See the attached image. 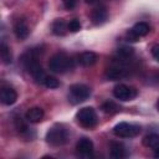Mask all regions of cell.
Instances as JSON below:
<instances>
[{
    "label": "cell",
    "instance_id": "1",
    "mask_svg": "<svg viewBox=\"0 0 159 159\" xmlns=\"http://www.w3.org/2000/svg\"><path fill=\"white\" fill-rule=\"evenodd\" d=\"M72 67H73V61L65 52L55 53L53 56H51V58L48 61V68L56 73H63V72L71 70Z\"/></svg>",
    "mask_w": 159,
    "mask_h": 159
},
{
    "label": "cell",
    "instance_id": "2",
    "mask_svg": "<svg viewBox=\"0 0 159 159\" xmlns=\"http://www.w3.org/2000/svg\"><path fill=\"white\" fill-rule=\"evenodd\" d=\"M68 140V130L62 124L52 125L46 133V142L52 147H61Z\"/></svg>",
    "mask_w": 159,
    "mask_h": 159
},
{
    "label": "cell",
    "instance_id": "3",
    "mask_svg": "<svg viewBox=\"0 0 159 159\" xmlns=\"http://www.w3.org/2000/svg\"><path fill=\"white\" fill-rule=\"evenodd\" d=\"M76 119L80 125H82L83 128L91 129L93 127H96L97 124V113L92 107H83L81 108L77 113H76Z\"/></svg>",
    "mask_w": 159,
    "mask_h": 159
},
{
    "label": "cell",
    "instance_id": "4",
    "mask_svg": "<svg viewBox=\"0 0 159 159\" xmlns=\"http://www.w3.org/2000/svg\"><path fill=\"white\" fill-rule=\"evenodd\" d=\"M91 94V89L86 86V84H82V83H76V84H72L70 87V94H68V99L76 104V103H81V102H84Z\"/></svg>",
    "mask_w": 159,
    "mask_h": 159
},
{
    "label": "cell",
    "instance_id": "5",
    "mask_svg": "<svg viewBox=\"0 0 159 159\" xmlns=\"http://www.w3.org/2000/svg\"><path fill=\"white\" fill-rule=\"evenodd\" d=\"M139 132H140V127L139 125L125 123V122L118 123L113 128V133L117 137H120V138H132V137L138 135Z\"/></svg>",
    "mask_w": 159,
    "mask_h": 159
},
{
    "label": "cell",
    "instance_id": "6",
    "mask_svg": "<svg viewBox=\"0 0 159 159\" xmlns=\"http://www.w3.org/2000/svg\"><path fill=\"white\" fill-rule=\"evenodd\" d=\"M138 94L137 89L130 87V86H127V84H117L114 88H113V96L119 99V101H130L133 98H135Z\"/></svg>",
    "mask_w": 159,
    "mask_h": 159
},
{
    "label": "cell",
    "instance_id": "7",
    "mask_svg": "<svg viewBox=\"0 0 159 159\" xmlns=\"http://www.w3.org/2000/svg\"><path fill=\"white\" fill-rule=\"evenodd\" d=\"M76 150L81 157H84V158L92 157V154H93V143H92V140L89 138H86V137L80 138L78 142L76 143Z\"/></svg>",
    "mask_w": 159,
    "mask_h": 159
},
{
    "label": "cell",
    "instance_id": "8",
    "mask_svg": "<svg viewBox=\"0 0 159 159\" xmlns=\"http://www.w3.org/2000/svg\"><path fill=\"white\" fill-rule=\"evenodd\" d=\"M0 99L1 103L5 106H11L16 102L17 99V93L14 88L7 87V86H2L0 89Z\"/></svg>",
    "mask_w": 159,
    "mask_h": 159
},
{
    "label": "cell",
    "instance_id": "9",
    "mask_svg": "<svg viewBox=\"0 0 159 159\" xmlns=\"http://www.w3.org/2000/svg\"><path fill=\"white\" fill-rule=\"evenodd\" d=\"M107 16H108V12L106 6H97L91 12V19L94 25H102L107 20Z\"/></svg>",
    "mask_w": 159,
    "mask_h": 159
},
{
    "label": "cell",
    "instance_id": "10",
    "mask_svg": "<svg viewBox=\"0 0 159 159\" xmlns=\"http://www.w3.org/2000/svg\"><path fill=\"white\" fill-rule=\"evenodd\" d=\"M106 78L108 80H112V81H116V80H119V78H123L127 76V71L122 67V66H112V67H108L106 70V73H104Z\"/></svg>",
    "mask_w": 159,
    "mask_h": 159
},
{
    "label": "cell",
    "instance_id": "11",
    "mask_svg": "<svg viewBox=\"0 0 159 159\" xmlns=\"http://www.w3.org/2000/svg\"><path fill=\"white\" fill-rule=\"evenodd\" d=\"M43 118V111L40 107H32L25 113V119L30 123H39Z\"/></svg>",
    "mask_w": 159,
    "mask_h": 159
},
{
    "label": "cell",
    "instance_id": "12",
    "mask_svg": "<svg viewBox=\"0 0 159 159\" xmlns=\"http://www.w3.org/2000/svg\"><path fill=\"white\" fill-rule=\"evenodd\" d=\"M143 144L154 150V157L159 158V134H149L143 139Z\"/></svg>",
    "mask_w": 159,
    "mask_h": 159
},
{
    "label": "cell",
    "instance_id": "13",
    "mask_svg": "<svg viewBox=\"0 0 159 159\" xmlns=\"http://www.w3.org/2000/svg\"><path fill=\"white\" fill-rule=\"evenodd\" d=\"M150 31V27L147 22H137L132 29H130V36H133V39H138V37H142V36H145L148 35Z\"/></svg>",
    "mask_w": 159,
    "mask_h": 159
},
{
    "label": "cell",
    "instance_id": "14",
    "mask_svg": "<svg viewBox=\"0 0 159 159\" xmlns=\"http://www.w3.org/2000/svg\"><path fill=\"white\" fill-rule=\"evenodd\" d=\"M14 32H15V35H16V37L19 40H25L30 34V29H29V26H27V24L25 21L19 20L14 25Z\"/></svg>",
    "mask_w": 159,
    "mask_h": 159
},
{
    "label": "cell",
    "instance_id": "15",
    "mask_svg": "<svg viewBox=\"0 0 159 159\" xmlns=\"http://www.w3.org/2000/svg\"><path fill=\"white\" fill-rule=\"evenodd\" d=\"M109 153L111 157L114 159H122L125 157V149L124 145L119 142H111V147H109Z\"/></svg>",
    "mask_w": 159,
    "mask_h": 159
},
{
    "label": "cell",
    "instance_id": "16",
    "mask_svg": "<svg viewBox=\"0 0 159 159\" xmlns=\"http://www.w3.org/2000/svg\"><path fill=\"white\" fill-rule=\"evenodd\" d=\"M97 61V55L94 52H91V51H87V52H82L80 56H78V62L84 66V67H89L92 65H94Z\"/></svg>",
    "mask_w": 159,
    "mask_h": 159
},
{
    "label": "cell",
    "instance_id": "17",
    "mask_svg": "<svg viewBox=\"0 0 159 159\" xmlns=\"http://www.w3.org/2000/svg\"><path fill=\"white\" fill-rule=\"evenodd\" d=\"M68 30V24L65 22L63 19H56L52 24V32L57 36H63Z\"/></svg>",
    "mask_w": 159,
    "mask_h": 159
},
{
    "label": "cell",
    "instance_id": "18",
    "mask_svg": "<svg viewBox=\"0 0 159 159\" xmlns=\"http://www.w3.org/2000/svg\"><path fill=\"white\" fill-rule=\"evenodd\" d=\"M102 111L104 112V113H107V114H116V113H118L119 111H120V107L117 104V103H114L113 101H106L103 104H102Z\"/></svg>",
    "mask_w": 159,
    "mask_h": 159
},
{
    "label": "cell",
    "instance_id": "19",
    "mask_svg": "<svg viewBox=\"0 0 159 159\" xmlns=\"http://www.w3.org/2000/svg\"><path fill=\"white\" fill-rule=\"evenodd\" d=\"M0 56H1V60H2V63H5V65H9V63H11V61H12V56H11V51H10V48L2 42L1 45H0Z\"/></svg>",
    "mask_w": 159,
    "mask_h": 159
},
{
    "label": "cell",
    "instance_id": "20",
    "mask_svg": "<svg viewBox=\"0 0 159 159\" xmlns=\"http://www.w3.org/2000/svg\"><path fill=\"white\" fill-rule=\"evenodd\" d=\"M42 84H43L45 87L52 89V88H57V87L60 86V82H58V80H57L56 77H53V76H46L45 80H43V82H42Z\"/></svg>",
    "mask_w": 159,
    "mask_h": 159
},
{
    "label": "cell",
    "instance_id": "21",
    "mask_svg": "<svg viewBox=\"0 0 159 159\" xmlns=\"http://www.w3.org/2000/svg\"><path fill=\"white\" fill-rule=\"evenodd\" d=\"M133 52H134V50H133L130 46H122V47H119L118 51H117L118 56L122 57V58H128V57H130V56L133 55Z\"/></svg>",
    "mask_w": 159,
    "mask_h": 159
},
{
    "label": "cell",
    "instance_id": "22",
    "mask_svg": "<svg viewBox=\"0 0 159 159\" xmlns=\"http://www.w3.org/2000/svg\"><path fill=\"white\" fill-rule=\"evenodd\" d=\"M15 127H16V129H17V132L20 133V134H26V133H29V128H27V125H26V123H24V120L21 119V118H16L15 119Z\"/></svg>",
    "mask_w": 159,
    "mask_h": 159
},
{
    "label": "cell",
    "instance_id": "23",
    "mask_svg": "<svg viewBox=\"0 0 159 159\" xmlns=\"http://www.w3.org/2000/svg\"><path fill=\"white\" fill-rule=\"evenodd\" d=\"M68 30L71 32H77L81 30V22L77 20V19H73L68 22Z\"/></svg>",
    "mask_w": 159,
    "mask_h": 159
},
{
    "label": "cell",
    "instance_id": "24",
    "mask_svg": "<svg viewBox=\"0 0 159 159\" xmlns=\"http://www.w3.org/2000/svg\"><path fill=\"white\" fill-rule=\"evenodd\" d=\"M152 55H153V57H154L157 61H159V45H155V46L152 48Z\"/></svg>",
    "mask_w": 159,
    "mask_h": 159
},
{
    "label": "cell",
    "instance_id": "25",
    "mask_svg": "<svg viewBox=\"0 0 159 159\" xmlns=\"http://www.w3.org/2000/svg\"><path fill=\"white\" fill-rule=\"evenodd\" d=\"M62 1H63L65 6H66L67 9H72V7H75L77 0H62Z\"/></svg>",
    "mask_w": 159,
    "mask_h": 159
},
{
    "label": "cell",
    "instance_id": "26",
    "mask_svg": "<svg viewBox=\"0 0 159 159\" xmlns=\"http://www.w3.org/2000/svg\"><path fill=\"white\" fill-rule=\"evenodd\" d=\"M87 4H94V2H97V0H84Z\"/></svg>",
    "mask_w": 159,
    "mask_h": 159
},
{
    "label": "cell",
    "instance_id": "27",
    "mask_svg": "<svg viewBox=\"0 0 159 159\" xmlns=\"http://www.w3.org/2000/svg\"><path fill=\"white\" fill-rule=\"evenodd\" d=\"M157 108H158V111H159V99H158V102H157Z\"/></svg>",
    "mask_w": 159,
    "mask_h": 159
}]
</instances>
